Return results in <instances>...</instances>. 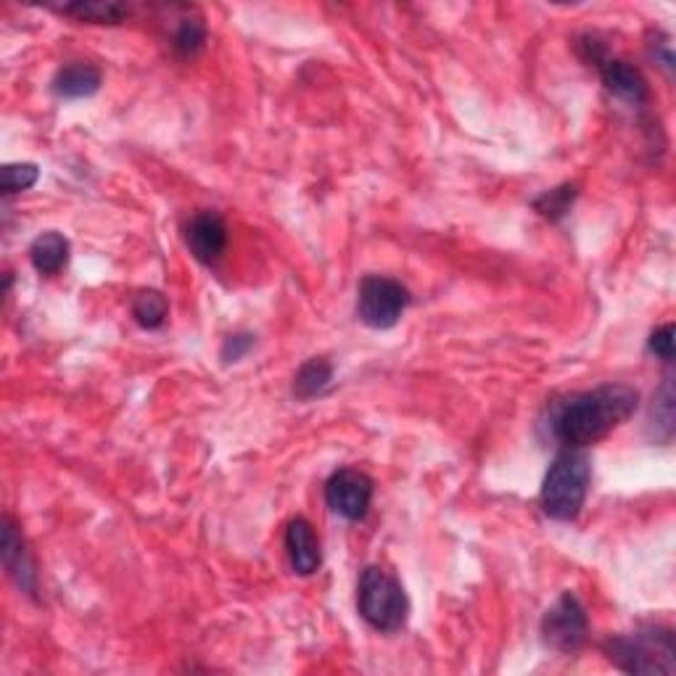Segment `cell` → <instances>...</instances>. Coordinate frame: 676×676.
Listing matches in <instances>:
<instances>
[{
	"mask_svg": "<svg viewBox=\"0 0 676 676\" xmlns=\"http://www.w3.org/2000/svg\"><path fill=\"white\" fill-rule=\"evenodd\" d=\"M586 632H590L586 607L573 592H563L542 618L544 645L558 653H576L586 642Z\"/></svg>",
	"mask_w": 676,
	"mask_h": 676,
	"instance_id": "8992f818",
	"label": "cell"
},
{
	"mask_svg": "<svg viewBox=\"0 0 676 676\" xmlns=\"http://www.w3.org/2000/svg\"><path fill=\"white\" fill-rule=\"evenodd\" d=\"M579 188L571 186V183H565V186L552 188L548 194H542L539 199H534V209L542 217H548V220H560V217L569 215V209L573 207V201H576Z\"/></svg>",
	"mask_w": 676,
	"mask_h": 676,
	"instance_id": "d6986e66",
	"label": "cell"
},
{
	"mask_svg": "<svg viewBox=\"0 0 676 676\" xmlns=\"http://www.w3.org/2000/svg\"><path fill=\"white\" fill-rule=\"evenodd\" d=\"M360 616L378 632H399L407 624L409 603L399 579L381 565H367L357 586Z\"/></svg>",
	"mask_w": 676,
	"mask_h": 676,
	"instance_id": "277c9868",
	"label": "cell"
},
{
	"mask_svg": "<svg viewBox=\"0 0 676 676\" xmlns=\"http://www.w3.org/2000/svg\"><path fill=\"white\" fill-rule=\"evenodd\" d=\"M186 243L190 254L199 259L201 264H211L222 257L225 246H228V225L217 211L204 209L199 215L190 217L186 228Z\"/></svg>",
	"mask_w": 676,
	"mask_h": 676,
	"instance_id": "ba28073f",
	"label": "cell"
},
{
	"mask_svg": "<svg viewBox=\"0 0 676 676\" xmlns=\"http://www.w3.org/2000/svg\"><path fill=\"white\" fill-rule=\"evenodd\" d=\"M637 388L624 384H605L592 392L573 394L558 405L552 418V434L560 444L571 449H584L605 439L613 428L626 423L637 413Z\"/></svg>",
	"mask_w": 676,
	"mask_h": 676,
	"instance_id": "6da1fadb",
	"label": "cell"
},
{
	"mask_svg": "<svg viewBox=\"0 0 676 676\" xmlns=\"http://www.w3.org/2000/svg\"><path fill=\"white\" fill-rule=\"evenodd\" d=\"M70 251L72 246L66 241V236L56 233V230H48V233L38 236L30 246V259L32 268H35L40 275H56L66 268L70 262Z\"/></svg>",
	"mask_w": 676,
	"mask_h": 676,
	"instance_id": "4fadbf2b",
	"label": "cell"
},
{
	"mask_svg": "<svg viewBox=\"0 0 676 676\" xmlns=\"http://www.w3.org/2000/svg\"><path fill=\"white\" fill-rule=\"evenodd\" d=\"M647 350H651L658 360L672 362L674 360V352H676V346H674V323L661 325L658 331H655L653 336H651V341H647Z\"/></svg>",
	"mask_w": 676,
	"mask_h": 676,
	"instance_id": "44dd1931",
	"label": "cell"
},
{
	"mask_svg": "<svg viewBox=\"0 0 676 676\" xmlns=\"http://www.w3.org/2000/svg\"><path fill=\"white\" fill-rule=\"evenodd\" d=\"M167 315H169V302L162 291L148 289V291L135 293L133 318L141 327H146V331H156V327H162L164 323H167Z\"/></svg>",
	"mask_w": 676,
	"mask_h": 676,
	"instance_id": "ac0fdd59",
	"label": "cell"
},
{
	"mask_svg": "<svg viewBox=\"0 0 676 676\" xmlns=\"http://www.w3.org/2000/svg\"><path fill=\"white\" fill-rule=\"evenodd\" d=\"M40 169L35 164L24 162V164H6L3 173H0V190L3 196H17L30 190L38 183Z\"/></svg>",
	"mask_w": 676,
	"mask_h": 676,
	"instance_id": "ffe728a7",
	"label": "cell"
},
{
	"mask_svg": "<svg viewBox=\"0 0 676 676\" xmlns=\"http://www.w3.org/2000/svg\"><path fill=\"white\" fill-rule=\"evenodd\" d=\"M595 66L600 70V77H603L605 87L616 95V98L626 101V104L632 106L647 104V98H651V87H647V80L642 77L637 66H632L630 61L624 59H611V56L597 61Z\"/></svg>",
	"mask_w": 676,
	"mask_h": 676,
	"instance_id": "30bf717a",
	"label": "cell"
},
{
	"mask_svg": "<svg viewBox=\"0 0 676 676\" xmlns=\"http://www.w3.org/2000/svg\"><path fill=\"white\" fill-rule=\"evenodd\" d=\"M3 565L9 576L19 584V590L27 595H35L38 590V573L35 563H32L30 550H27L24 534L11 516L3 518Z\"/></svg>",
	"mask_w": 676,
	"mask_h": 676,
	"instance_id": "9c48e42d",
	"label": "cell"
},
{
	"mask_svg": "<svg viewBox=\"0 0 676 676\" xmlns=\"http://www.w3.org/2000/svg\"><path fill=\"white\" fill-rule=\"evenodd\" d=\"M605 655L626 674H666L676 672L674 634L664 626H645L632 634H618L605 642Z\"/></svg>",
	"mask_w": 676,
	"mask_h": 676,
	"instance_id": "3957f363",
	"label": "cell"
},
{
	"mask_svg": "<svg viewBox=\"0 0 676 676\" xmlns=\"http://www.w3.org/2000/svg\"><path fill=\"white\" fill-rule=\"evenodd\" d=\"M173 48L180 56H196L207 43V24H204L201 13L194 9H180V17L175 19Z\"/></svg>",
	"mask_w": 676,
	"mask_h": 676,
	"instance_id": "2e32d148",
	"label": "cell"
},
{
	"mask_svg": "<svg viewBox=\"0 0 676 676\" xmlns=\"http://www.w3.org/2000/svg\"><path fill=\"white\" fill-rule=\"evenodd\" d=\"M331 381H333L331 362L323 357L306 360L304 365L299 367V373L293 375V394H297L299 399H315L327 386H331Z\"/></svg>",
	"mask_w": 676,
	"mask_h": 676,
	"instance_id": "e0dca14e",
	"label": "cell"
},
{
	"mask_svg": "<svg viewBox=\"0 0 676 676\" xmlns=\"http://www.w3.org/2000/svg\"><path fill=\"white\" fill-rule=\"evenodd\" d=\"M98 87H101V70H95L93 64H82V61L61 66L56 77H53V93L66 101L91 98V95L98 93Z\"/></svg>",
	"mask_w": 676,
	"mask_h": 676,
	"instance_id": "7c38bea8",
	"label": "cell"
},
{
	"mask_svg": "<svg viewBox=\"0 0 676 676\" xmlns=\"http://www.w3.org/2000/svg\"><path fill=\"white\" fill-rule=\"evenodd\" d=\"M647 434L653 441H672L674 436V378H664L655 392L647 418Z\"/></svg>",
	"mask_w": 676,
	"mask_h": 676,
	"instance_id": "9a60e30c",
	"label": "cell"
},
{
	"mask_svg": "<svg viewBox=\"0 0 676 676\" xmlns=\"http://www.w3.org/2000/svg\"><path fill=\"white\" fill-rule=\"evenodd\" d=\"M53 9L77 22L91 24H119L129 17V6L117 3V0H77V3L53 6Z\"/></svg>",
	"mask_w": 676,
	"mask_h": 676,
	"instance_id": "5bb4252c",
	"label": "cell"
},
{
	"mask_svg": "<svg viewBox=\"0 0 676 676\" xmlns=\"http://www.w3.org/2000/svg\"><path fill=\"white\" fill-rule=\"evenodd\" d=\"M251 346H254V336H251V333H236V336L225 339L220 354L225 362H238L243 354H249Z\"/></svg>",
	"mask_w": 676,
	"mask_h": 676,
	"instance_id": "7402d4cb",
	"label": "cell"
},
{
	"mask_svg": "<svg viewBox=\"0 0 676 676\" xmlns=\"http://www.w3.org/2000/svg\"><path fill=\"white\" fill-rule=\"evenodd\" d=\"M373 478L360 468H339L325 483V502L346 521H362L373 502Z\"/></svg>",
	"mask_w": 676,
	"mask_h": 676,
	"instance_id": "52a82bcc",
	"label": "cell"
},
{
	"mask_svg": "<svg viewBox=\"0 0 676 676\" xmlns=\"http://www.w3.org/2000/svg\"><path fill=\"white\" fill-rule=\"evenodd\" d=\"M409 306V291L399 280L384 275H367L360 283L357 315L367 327L386 331L399 323Z\"/></svg>",
	"mask_w": 676,
	"mask_h": 676,
	"instance_id": "5b68a950",
	"label": "cell"
},
{
	"mask_svg": "<svg viewBox=\"0 0 676 676\" xmlns=\"http://www.w3.org/2000/svg\"><path fill=\"white\" fill-rule=\"evenodd\" d=\"M285 550H289L291 569L299 576H312L320 569V542L315 529L306 518H293L285 529Z\"/></svg>",
	"mask_w": 676,
	"mask_h": 676,
	"instance_id": "8fae6325",
	"label": "cell"
},
{
	"mask_svg": "<svg viewBox=\"0 0 676 676\" xmlns=\"http://www.w3.org/2000/svg\"><path fill=\"white\" fill-rule=\"evenodd\" d=\"M592 481L590 457L582 449L565 447L548 470L542 483V510L552 521L569 523L582 513Z\"/></svg>",
	"mask_w": 676,
	"mask_h": 676,
	"instance_id": "7a4b0ae2",
	"label": "cell"
}]
</instances>
